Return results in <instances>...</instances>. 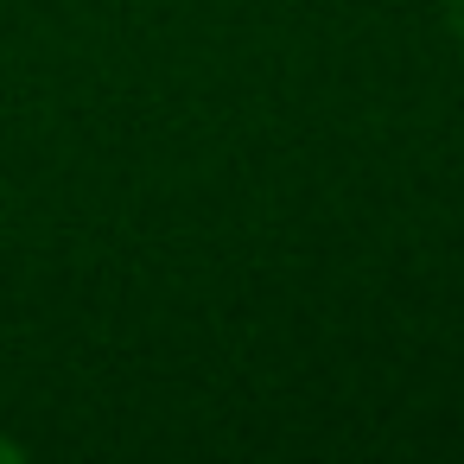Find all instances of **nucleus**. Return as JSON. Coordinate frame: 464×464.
<instances>
[{"instance_id":"f257e3e1","label":"nucleus","mask_w":464,"mask_h":464,"mask_svg":"<svg viewBox=\"0 0 464 464\" xmlns=\"http://www.w3.org/2000/svg\"><path fill=\"white\" fill-rule=\"evenodd\" d=\"M445 20H451V33L464 39V0H445Z\"/></svg>"},{"instance_id":"f03ea898","label":"nucleus","mask_w":464,"mask_h":464,"mask_svg":"<svg viewBox=\"0 0 464 464\" xmlns=\"http://www.w3.org/2000/svg\"><path fill=\"white\" fill-rule=\"evenodd\" d=\"M0 458H7V464H20V458H26V445H14V439H0Z\"/></svg>"}]
</instances>
